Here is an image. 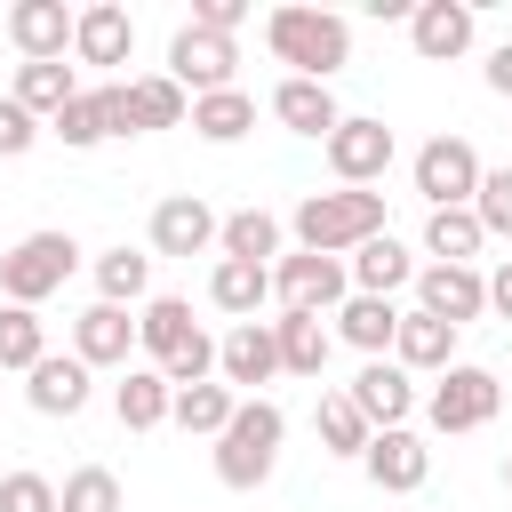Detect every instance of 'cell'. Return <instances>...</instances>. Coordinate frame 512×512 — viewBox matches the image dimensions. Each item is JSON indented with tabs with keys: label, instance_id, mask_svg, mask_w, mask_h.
Returning a JSON list of instances; mask_svg holds the SVG:
<instances>
[{
	"label": "cell",
	"instance_id": "1",
	"mask_svg": "<svg viewBox=\"0 0 512 512\" xmlns=\"http://www.w3.org/2000/svg\"><path fill=\"white\" fill-rule=\"evenodd\" d=\"M264 48L288 64V80H336L344 64H352V24L336 16V8H304V0H288V8H272L264 16Z\"/></svg>",
	"mask_w": 512,
	"mask_h": 512
},
{
	"label": "cell",
	"instance_id": "2",
	"mask_svg": "<svg viewBox=\"0 0 512 512\" xmlns=\"http://www.w3.org/2000/svg\"><path fill=\"white\" fill-rule=\"evenodd\" d=\"M288 232H296L304 256H352L360 240H376V232H392V224H384V192L336 184V192H304L296 216H288Z\"/></svg>",
	"mask_w": 512,
	"mask_h": 512
},
{
	"label": "cell",
	"instance_id": "3",
	"mask_svg": "<svg viewBox=\"0 0 512 512\" xmlns=\"http://www.w3.org/2000/svg\"><path fill=\"white\" fill-rule=\"evenodd\" d=\"M280 440H288V416H280V400H240L232 408V424L216 432V480L232 488V496H256L264 480H272V464H280Z\"/></svg>",
	"mask_w": 512,
	"mask_h": 512
},
{
	"label": "cell",
	"instance_id": "4",
	"mask_svg": "<svg viewBox=\"0 0 512 512\" xmlns=\"http://www.w3.org/2000/svg\"><path fill=\"white\" fill-rule=\"evenodd\" d=\"M72 264H80V240L72 232H24L8 256H0V304H24V312H40L64 280H72Z\"/></svg>",
	"mask_w": 512,
	"mask_h": 512
},
{
	"label": "cell",
	"instance_id": "5",
	"mask_svg": "<svg viewBox=\"0 0 512 512\" xmlns=\"http://www.w3.org/2000/svg\"><path fill=\"white\" fill-rule=\"evenodd\" d=\"M496 408H504V384H496V368H472V360L440 368V384L424 392L432 432H480V424H496Z\"/></svg>",
	"mask_w": 512,
	"mask_h": 512
},
{
	"label": "cell",
	"instance_id": "6",
	"mask_svg": "<svg viewBox=\"0 0 512 512\" xmlns=\"http://www.w3.org/2000/svg\"><path fill=\"white\" fill-rule=\"evenodd\" d=\"M408 176H416V200H424V208H472V192H480V152H472V136H432V144H416Z\"/></svg>",
	"mask_w": 512,
	"mask_h": 512
},
{
	"label": "cell",
	"instance_id": "7",
	"mask_svg": "<svg viewBox=\"0 0 512 512\" xmlns=\"http://www.w3.org/2000/svg\"><path fill=\"white\" fill-rule=\"evenodd\" d=\"M320 152H328V176H336V184L368 192V184H384V168H392V152H400V144H392V128H384V120L344 112V120L328 128V144H320Z\"/></svg>",
	"mask_w": 512,
	"mask_h": 512
},
{
	"label": "cell",
	"instance_id": "8",
	"mask_svg": "<svg viewBox=\"0 0 512 512\" xmlns=\"http://www.w3.org/2000/svg\"><path fill=\"white\" fill-rule=\"evenodd\" d=\"M184 96H216V88H240L232 72H240V48L232 40H216V32H200V24H176V40H168V64H160Z\"/></svg>",
	"mask_w": 512,
	"mask_h": 512
},
{
	"label": "cell",
	"instance_id": "9",
	"mask_svg": "<svg viewBox=\"0 0 512 512\" xmlns=\"http://www.w3.org/2000/svg\"><path fill=\"white\" fill-rule=\"evenodd\" d=\"M344 296H352L344 256H304V248H296V256L272 264V304H280V312H320V320H328Z\"/></svg>",
	"mask_w": 512,
	"mask_h": 512
},
{
	"label": "cell",
	"instance_id": "10",
	"mask_svg": "<svg viewBox=\"0 0 512 512\" xmlns=\"http://www.w3.org/2000/svg\"><path fill=\"white\" fill-rule=\"evenodd\" d=\"M280 376V344H272V320H232L216 336V384H232L240 400H256V384Z\"/></svg>",
	"mask_w": 512,
	"mask_h": 512
},
{
	"label": "cell",
	"instance_id": "11",
	"mask_svg": "<svg viewBox=\"0 0 512 512\" xmlns=\"http://www.w3.org/2000/svg\"><path fill=\"white\" fill-rule=\"evenodd\" d=\"M416 312H432L448 328L480 320L488 312V272L480 264H416Z\"/></svg>",
	"mask_w": 512,
	"mask_h": 512
},
{
	"label": "cell",
	"instance_id": "12",
	"mask_svg": "<svg viewBox=\"0 0 512 512\" xmlns=\"http://www.w3.org/2000/svg\"><path fill=\"white\" fill-rule=\"evenodd\" d=\"M360 472H368V488H376V496H416V488L432 480V448H424L408 424H400V432H368Z\"/></svg>",
	"mask_w": 512,
	"mask_h": 512
},
{
	"label": "cell",
	"instance_id": "13",
	"mask_svg": "<svg viewBox=\"0 0 512 512\" xmlns=\"http://www.w3.org/2000/svg\"><path fill=\"white\" fill-rule=\"evenodd\" d=\"M344 400L368 416V432H400V424L416 416V376H408L400 360H368V368L344 384Z\"/></svg>",
	"mask_w": 512,
	"mask_h": 512
},
{
	"label": "cell",
	"instance_id": "14",
	"mask_svg": "<svg viewBox=\"0 0 512 512\" xmlns=\"http://www.w3.org/2000/svg\"><path fill=\"white\" fill-rule=\"evenodd\" d=\"M472 0H416L408 8V48L424 56V64H456L464 48H472Z\"/></svg>",
	"mask_w": 512,
	"mask_h": 512
},
{
	"label": "cell",
	"instance_id": "15",
	"mask_svg": "<svg viewBox=\"0 0 512 512\" xmlns=\"http://www.w3.org/2000/svg\"><path fill=\"white\" fill-rule=\"evenodd\" d=\"M216 208L200 200V192H168L160 208H152V256H208L216 248Z\"/></svg>",
	"mask_w": 512,
	"mask_h": 512
},
{
	"label": "cell",
	"instance_id": "16",
	"mask_svg": "<svg viewBox=\"0 0 512 512\" xmlns=\"http://www.w3.org/2000/svg\"><path fill=\"white\" fill-rule=\"evenodd\" d=\"M128 352H136V312H120V304H88V312H72V360L96 376V368H128Z\"/></svg>",
	"mask_w": 512,
	"mask_h": 512
},
{
	"label": "cell",
	"instance_id": "17",
	"mask_svg": "<svg viewBox=\"0 0 512 512\" xmlns=\"http://www.w3.org/2000/svg\"><path fill=\"white\" fill-rule=\"evenodd\" d=\"M8 40L24 64H64L72 56V8L64 0H16L8 8Z\"/></svg>",
	"mask_w": 512,
	"mask_h": 512
},
{
	"label": "cell",
	"instance_id": "18",
	"mask_svg": "<svg viewBox=\"0 0 512 512\" xmlns=\"http://www.w3.org/2000/svg\"><path fill=\"white\" fill-rule=\"evenodd\" d=\"M128 48H136V16H128L120 0L72 8V56H80V64H128Z\"/></svg>",
	"mask_w": 512,
	"mask_h": 512
},
{
	"label": "cell",
	"instance_id": "19",
	"mask_svg": "<svg viewBox=\"0 0 512 512\" xmlns=\"http://www.w3.org/2000/svg\"><path fill=\"white\" fill-rule=\"evenodd\" d=\"M24 400H32V416H80V408L96 400V376H88L72 352H48V360L24 376Z\"/></svg>",
	"mask_w": 512,
	"mask_h": 512
},
{
	"label": "cell",
	"instance_id": "20",
	"mask_svg": "<svg viewBox=\"0 0 512 512\" xmlns=\"http://www.w3.org/2000/svg\"><path fill=\"white\" fill-rule=\"evenodd\" d=\"M344 280H352V296H400V288L416 280V256H408L392 232H376V240H360V248L344 256Z\"/></svg>",
	"mask_w": 512,
	"mask_h": 512
},
{
	"label": "cell",
	"instance_id": "21",
	"mask_svg": "<svg viewBox=\"0 0 512 512\" xmlns=\"http://www.w3.org/2000/svg\"><path fill=\"white\" fill-rule=\"evenodd\" d=\"M328 320H336V328H328L336 344H352V352L384 360V352H392V328H400V304H392V296H344Z\"/></svg>",
	"mask_w": 512,
	"mask_h": 512
},
{
	"label": "cell",
	"instance_id": "22",
	"mask_svg": "<svg viewBox=\"0 0 512 512\" xmlns=\"http://www.w3.org/2000/svg\"><path fill=\"white\" fill-rule=\"evenodd\" d=\"M392 360H400L408 376H440V368H456V328L432 320V312H400V328H392Z\"/></svg>",
	"mask_w": 512,
	"mask_h": 512
},
{
	"label": "cell",
	"instance_id": "23",
	"mask_svg": "<svg viewBox=\"0 0 512 512\" xmlns=\"http://www.w3.org/2000/svg\"><path fill=\"white\" fill-rule=\"evenodd\" d=\"M272 120H280L288 136H320V144H328V128L344 120V104H336V88H320V80H280V88H272Z\"/></svg>",
	"mask_w": 512,
	"mask_h": 512
},
{
	"label": "cell",
	"instance_id": "24",
	"mask_svg": "<svg viewBox=\"0 0 512 512\" xmlns=\"http://www.w3.org/2000/svg\"><path fill=\"white\" fill-rule=\"evenodd\" d=\"M192 336H200V320H192V304H184V296H144V304H136V344L152 352V368H160V360H176Z\"/></svg>",
	"mask_w": 512,
	"mask_h": 512
},
{
	"label": "cell",
	"instance_id": "25",
	"mask_svg": "<svg viewBox=\"0 0 512 512\" xmlns=\"http://www.w3.org/2000/svg\"><path fill=\"white\" fill-rule=\"evenodd\" d=\"M272 344H280V376H320L328 352H336V336H328L320 312H280L272 320Z\"/></svg>",
	"mask_w": 512,
	"mask_h": 512
},
{
	"label": "cell",
	"instance_id": "26",
	"mask_svg": "<svg viewBox=\"0 0 512 512\" xmlns=\"http://www.w3.org/2000/svg\"><path fill=\"white\" fill-rule=\"evenodd\" d=\"M168 376L160 368H120V384H112V416H120V432H160L168 424Z\"/></svg>",
	"mask_w": 512,
	"mask_h": 512
},
{
	"label": "cell",
	"instance_id": "27",
	"mask_svg": "<svg viewBox=\"0 0 512 512\" xmlns=\"http://www.w3.org/2000/svg\"><path fill=\"white\" fill-rule=\"evenodd\" d=\"M216 248L232 256V264H280V216L272 208H232L224 224H216Z\"/></svg>",
	"mask_w": 512,
	"mask_h": 512
},
{
	"label": "cell",
	"instance_id": "28",
	"mask_svg": "<svg viewBox=\"0 0 512 512\" xmlns=\"http://www.w3.org/2000/svg\"><path fill=\"white\" fill-rule=\"evenodd\" d=\"M200 144H240L256 128V96L248 88H216V96H192V120H184Z\"/></svg>",
	"mask_w": 512,
	"mask_h": 512
},
{
	"label": "cell",
	"instance_id": "29",
	"mask_svg": "<svg viewBox=\"0 0 512 512\" xmlns=\"http://www.w3.org/2000/svg\"><path fill=\"white\" fill-rule=\"evenodd\" d=\"M144 296H152V256H144V248H128V240H120V248H104V256H96V304L136 312Z\"/></svg>",
	"mask_w": 512,
	"mask_h": 512
},
{
	"label": "cell",
	"instance_id": "30",
	"mask_svg": "<svg viewBox=\"0 0 512 512\" xmlns=\"http://www.w3.org/2000/svg\"><path fill=\"white\" fill-rule=\"evenodd\" d=\"M208 304L232 312V320H256V312L272 304V272H264V264H232V256H216V272H208Z\"/></svg>",
	"mask_w": 512,
	"mask_h": 512
},
{
	"label": "cell",
	"instance_id": "31",
	"mask_svg": "<svg viewBox=\"0 0 512 512\" xmlns=\"http://www.w3.org/2000/svg\"><path fill=\"white\" fill-rule=\"evenodd\" d=\"M480 248H488V232L472 208H424V256L432 264H472Z\"/></svg>",
	"mask_w": 512,
	"mask_h": 512
},
{
	"label": "cell",
	"instance_id": "32",
	"mask_svg": "<svg viewBox=\"0 0 512 512\" xmlns=\"http://www.w3.org/2000/svg\"><path fill=\"white\" fill-rule=\"evenodd\" d=\"M8 96H16L40 128H48V120L80 96V80H72V64H16V88H8Z\"/></svg>",
	"mask_w": 512,
	"mask_h": 512
},
{
	"label": "cell",
	"instance_id": "33",
	"mask_svg": "<svg viewBox=\"0 0 512 512\" xmlns=\"http://www.w3.org/2000/svg\"><path fill=\"white\" fill-rule=\"evenodd\" d=\"M232 408H240V392L208 376V384H184V392L168 400V424H184V432H200V440H216V432L232 424Z\"/></svg>",
	"mask_w": 512,
	"mask_h": 512
},
{
	"label": "cell",
	"instance_id": "34",
	"mask_svg": "<svg viewBox=\"0 0 512 512\" xmlns=\"http://www.w3.org/2000/svg\"><path fill=\"white\" fill-rule=\"evenodd\" d=\"M40 360H48V320L24 312V304H0V376H8V368L32 376Z\"/></svg>",
	"mask_w": 512,
	"mask_h": 512
},
{
	"label": "cell",
	"instance_id": "35",
	"mask_svg": "<svg viewBox=\"0 0 512 512\" xmlns=\"http://www.w3.org/2000/svg\"><path fill=\"white\" fill-rule=\"evenodd\" d=\"M56 512H128L120 472H112V464H80V472H64V480H56Z\"/></svg>",
	"mask_w": 512,
	"mask_h": 512
},
{
	"label": "cell",
	"instance_id": "36",
	"mask_svg": "<svg viewBox=\"0 0 512 512\" xmlns=\"http://www.w3.org/2000/svg\"><path fill=\"white\" fill-rule=\"evenodd\" d=\"M312 432H320L328 456H352V464H360V448H368V416H360L344 392H328V400L312 408Z\"/></svg>",
	"mask_w": 512,
	"mask_h": 512
},
{
	"label": "cell",
	"instance_id": "37",
	"mask_svg": "<svg viewBox=\"0 0 512 512\" xmlns=\"http://www.w3.org/2000/svg\"><path fill=\"white\" fill-rule=\"evenodd\" d=\"M48 136H56L64 152H96V144H104V96H96V88H80V96L48 120Z\"/></svg>",
	"mask_w": 512,
	"mask_h": 512
},
{
	"label": "cell",
	"instance_id": "38",
	"mask_svg": "<svg viewBox=\"0 0 512 512\" xmlns=\"http://www.w3.org/2000/svg\"><path fill=\"white\" fill-rule=\"evenodd\" d=\"M472 216H480V232H488V240H512V168H480Z\"/></svg>",
	"mask_w": 512,
	"mask_h": 512
},
{
	"label": "cell",
	"instance_id": "39",
	"mask_svg": "<svg viewBox=\"0 0 512 512\" xmlns=\"http://www.w3.org/2000/svg\"><path fill=\"white\" fill-rule=\"evenodd\" d=\"M0 512H56V480L48 472H0Z\"/></svg>",
	"mask_w": 512,
	"mask_h": 512
},
{
	"label": "cell",
	"instance_id": "40",
	"mask_svg": "<svg viewBox=\"0 0 512 512\" xmlns=\"http://www.w3.org/2000/svg\"><path fill=\"white\" fill-rule=\"evenodd\" d=\"M32 144H40V120H32L16 96H0V160H24Z\"/></svg>",
	"mask_w": 512,
	"mask_h": 512
},
{
	"label": "cell",
	"instance_id": "41",
	"mask_svg": "<svg viewBox=\"0 0 512 512\" xmlns=\"http://www.w3.org/2000/svg\"><path fill=\"white\" fill-rule=\"evenodd\" d=\"M192 24L216 32V40H232V32L248 24V0H192Z\"/></svg>",
	"mask_w": 512,
	"mask_h": 512
},
{
	"label": "cell",
	"instance_id": "42",
	"mask_svg": "<svg viewBox=\"0 0 512 512\" xmlns=\"http://www.w3.org/2000/svg\"><path fill=\"white\" fill-rule=\"evenodd\" d=\"M488 88H496V96H512V40H496V48H488Z\"/></svg>",
	"mask_w": 512,
	"mask_h": 512
},
{
	"label": "cell",
	"instance_id": "43",
	"mask_svg": "<svg viewBox=\"0 0 512 512\" xmlns=\"http://www.w3.org/2000/svg\"><path fill=\"white\" fill-rule=\"evenodd\" d=\"M488 312H504V320H512V256L488 272Z\"/></svg>",
	"mask_w": 512,
	"mask_h": 512
},
{
	"label": "cell",
	"instance_id": "44",
	"mask_svg": "<svg viewBox=\"0 0 512 512\" xmlns=\"http://www.w3.org/2000/svg\"><path fill=\"white\" fill-rule=\"evenodd\" d=\"M504 496H512V456H504Z\"/></svg>",
	"mask_w": 512,
	"mask_h": 512
}]
</instances>
